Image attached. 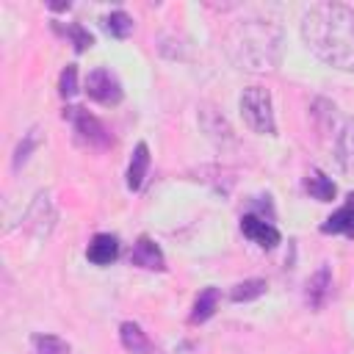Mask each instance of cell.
Listing matches in <instances>:
<instances>
[{"label": "cell", "instance_id": "6da1fadb", "mask_svg": "<svg viewBox=\"0 0 354 354\" xmlns=\"http://www.w3.org/2000/svg\"><path fill=\"white\" fill-rule=\"evenodd\" d=\"M299 30L315 58L340 72H354V8L318 3L304 11Z\"/></svg>", "mask_w": 354, "mask_h": 354}, {"label": "cell", "instance_id": "7a4b0ae2", "mask_svg": "<svg viewBox=\"0 0 354 354\" xmlns=\"http://www.w3.org/2000/svg\"><path fill=\"white\" fill-rule=\"evenodd\" d=\"M227 53L246 72H271L282 58V28L271 19H241L227 33Z\"/></svg>", "mask_w": 354, "mask_h": 354}, {"label": "cell", "instance_id": "3957f363", "mask_svg": "<svg viewBox=\"0 0 354 354\" xmlns=\"http://www.w3.org/2000/svg\"><path fill=\"white\" fill-rule=\"evenodd\" d=\"M241 116L243 122L260 133V136H274L277 133V119H274V102H271V91L263 86H246L241 91L238 100Z\"/></svg>", "mask_w": 354, "mask_h": 354}, {"label": "cell", "instance_id": "277c9868", "mask_svg": "<svg viewBox=\"0 0 354 354\" xmlns=\"http://www.w3.org/2000/svg\"><path fill=\"white\" fill-rule=\"evenodd\" d=\"M64 119L72 124L77 144H83V147H88V149H108V147L113 144L108 127H105L94 113H88L86 108L69 105V108H64Z\"/></svg>", "mask_w": 354, "mask_h": 354}, {"label": "cell", "instance_id": "5b68a950", "mask_svg": "<svg viewBox=\"0 0 354 354\" xmlns=\"http://www.w3.org/2000/svg\"><path fill=\"white\" fill-rule=\"evenodd\" d=\"M86 94H88V100H94L100 105H119L124 97V88L111 69L97 66L86 75Z\"/></svg>", "mask_w": 354, "mask_h": 354}, {"label": "cell", "instance_id": "8992f818", "mask_svg": "<svg viewBox=\"0 0 354 354\" xmlns=\"http://www.w3.org/2000/svg\"><path fill=\"white\" fill-rule=\"evenodd\" d=\"M196 116H199V124H202L205 136H207L216 147H227V144H232V141H235V133H232V127H230L227 116H224L216 105L202 102Z\"/></svg>", "mask_w": 354, "mask_h": 354}, {"label": "cell", "instance_id": "52a82bcc", "mask_svg": "<svg viewBox=\"0 0 354 354\" xmlns=\"http://www.w3.org/2000/svg\"><path fill=\"white\" fill-rule=\"evenodd\" d=\"M25 227L36 235V238H47L50 230L55 227V210H53V202L47 194H39L33 199V205L28 207L25 213Z\"/></svg>", "mask_w": 354, "mask_h": 354}, {"label": "cell", "instance_id": "ba28073f", "mask_svg": "<svg viewBox=\"0 0 354 354\" xmlns=\"http://www.w3.org/2000/svg\"><path fill=\"white\" fill-rule=\"evenodd\" d=\"M241 232H243V238H249L252 243H257L263 249H274L279 243V230L254 213L241 216Z\"/></svg>", "mask_w": 354, "mask_h": 354}, {"label": "cell", "instance_id": "9c48e42d", "mask_svg": "<svg viewBox=\"0 0 354 354\" xmlns=\"http://www.w3.org/2000/svg\"><path fill=\"white\" fill-rule=\"evenodd\" d=\"M130 266L144 268V271H166V257H163L160 246H158L149 235H141V238L133 243Z\"/></svg>", "mask_w": 354, "mask_h": 354}, {"label": "cell", "instance_id": "30bf717a", "mask_svg": "<svg viewBox=\"0 0 354 354\" xmlns=\"http://www.w3.org/2000/svg\"><path fill=\"white\" fill-rule=\"evenodd\" d=\"M86 257H88V263H94V266H111V263L119 257V241H116V235H111V232H97V235L91 238L88 249H86Z\"/></svg>", "mask_w": 354, "mask_h": 354}, {"label": "cell", "instance_id": "8fae6325", "mask_svg": "<svg viewBox=\"0 0 354 354\" xmlns=\"http://www.w3.org/2000/svg\"><path fill=\"white\" fill-rule=\"evenodd\" d=\"M324 235H346L354 238V194L346 199V205H340L324 224H321Z\"/></svg>", "mask_w": 354, "mask_h": 354}, {"label": "cell", "instance_id": "7c38bea8", "mask_svg": "<svg viewBox=\"0 0 354 354\" xmlns=\"http://www.w3.org/2000/svg\"><path fill=\"white\" fill-rule=\"evenodd\" d=\"M335 160L340 166V171L354 174V119H348L335 138Z\"/></svg>", "mask_w": 354, "mask_h": 354}, {"label": "cell", "instance_id": "4fadbf2b", "mask_svg": "<svg viewBox=\"0 0 354 354\" xmlns=\"http://www.w3.org/2000/svg\"><path fill=\"white\" fill-rule=\"evenodd\" d=\"M329 288H332V271L329 266H321L310 279H307V288H304V299L313 310H321L326 296H329Z\"/></svg>", "mask_w": 354, "mask_h": 354}, {"label": "cell", "instance_id": "5bb4252c", "mask_svg": "<svg viewBox=\"0 0 354 354\" xmlns=\"http://www.w3.org/2000/svg\"><path fill=\"white\" fill-rule=\"evenodd\" d=\"M147 171H149V147H147L144 141H138L136 149H133V155H130L127 174H124V177H127V188H130V191H138V188L144 185Z\"/></svg>", "mask_w": 354, "mask_h": 354}, {"label": "cell", "instance_id": "9a60e30c", "mask_svg": "<svg viewBox=\"0 0 354 354\" xmlns=\"http://www.w3.org/2000/svg\"><path fill=\"white\" fill-rule=\"evenodd\" d=\"M119 340L130 354H152V343L147 337V332L136 324V321H124L119 326Z\"/></svg>", "mask_w": 354, "mask_h": 354}, {"label": "cell", "instance_id": "2e32d148", "mask_svg": "<svg viewBox=\"0 0 354 354\" xmlns=\"http://www.w3.org/2000/svg\"><path fill=\"white\" fill-rule=\"evenodd\" d=\"M216 307H218V288H205L199 296H196V301H194V307H191V315H188V321L191 324H205L213 313H216Z\"/></svg>", "mask_w": 354, "mask_h": 354}, {"label": "cell", "instance_id": "e0dca14e", "mask_svg": "<svg viewBox=\"0 0 354 354\" xmlns=\"http://www.w3.org/2000/svg\"><path fill=\"white\" fill-rule=\"evenodd\" d=\"M44 141V133H41V127H30L28 133H22V141L17 144V149H14V160H11V166L19 171L25 163H28V158L39 149V144Z\"/></svg>", "mask_w": 354, "mask_h": 354}, {"label": "cell", "instance_id": "ac0fdd59", "mask_svg": "<svg viewBox=\"0 0 354 354\" xmlns=\"http://www.w3.org/2000/svg\"><path fill=\"white\" fill-rule=\"evenodd\" d=\"M304 188H307V194H310L313 199H318V202H332V199H335V194H337L335 183H332L324 171H318V169H313V171L307 174Z\"/></svg>", "mask_w": 354, "mask_h": 354}, {"label": "cell", "instance_id": "d6986e66", "mask_svg": "<svg viewBox=\"0 0 354 354\" xmlns=\"http://www.w3.org/2000/svg\"><path fill=\"white\" fill-rule=\"evenodd\" d=\"M268 290V285H266V279H243V282H238L232 290H230V299L232 301H254V299H260L263 293Z\"/></svg>", "mask_w": 354, "mask_h": 354}, {"label": "cell", "instance_id": "ffe728a7", "mask_svg": "<svg viewBox=\"0 0 354 354\" xmlns=\"http://www.w3.org/2000/svg\"><path fill=\"white\" fill-rule=\"evenodd\" d=\"M102 25H105V30H108L111 36H116V39H127V36L133 33V17L124 14V11H111Z\"/></svg>", "mask_w": 354, "mask_h": 354}, {"label": "cell", "instance_id": "44dd1931", "mask_svg": "<svg viewBox=\"0 0 354 354\" xmlns=\"http://www.w3.org/2000/svg\"><path fill=\"white\" fill-rule=\"evenodd\" d=\"M33 351L36 354H69V343L58 335H33Z\"/></svg>", "mask_w": 354, "mask_h": 354}, {"label": "cell", "instance_id": "7402d4cb", "mask_svg": "<svg viewBox=\"0 0 354 354\" xmlns=\"http://www.w3.org/2000/svg\"><path fill=\"white\" fill-rule=\"evenodd\" d=\"M58 94L64 100H72L77 94V66L75 64H66L61 69V77H58Z\"/></svg>", "mask_w": 354, "mask_h": 354}, {"label": "cell", "instance_id": "603a6c76", "mask_svg": "<svg viewBox=\"0 0 354 354\" xmlns=\"http://www.w3.org/2000/svg\"><path fill=\"white\" fill-rule=\"evenodd\" d=\"M64 33L72 39V44H75L77 53H83V50H88V47L94 44V36H91L80 22H69V25L64 28Z\"/></svg>", "mask_w": 354, "mask_h": 354}, {"label": "cell", "instance_id": "cb8c5ba5", "mask_svg": "<svg viewBox=\"0 0 354 354\" xmlns=\"http://www.w3.org/2000/svg\"><path fill=\"white\" fill-rule=\"evenodd\" d=\"M53 11H66L69 8V3H55V6H50Z\"/></svg>", "mask_w": 354, "mask_h": 354}]
</instances>
